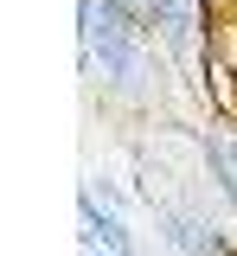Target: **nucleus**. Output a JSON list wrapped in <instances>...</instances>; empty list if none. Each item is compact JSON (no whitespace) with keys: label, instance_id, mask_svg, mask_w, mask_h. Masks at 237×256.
<instances>
[{"label":"nucleus","instance_id":"nucleus-3","mask_svg":"<svg viewBox=\"0 0 237 256\" xmlns=\"http://www.w3.org/2000/svg\"><path fill=\"white\" fill-rule=\"evenodd\" d=\"M84 244H90V250L102 244L109 256H135V230L116 218V212H102L96 192H84Z\"/></svg>","mask_w":237,"mask_h":256},{"label":"nucleus","instance_id":"nucleus-5","mask_svg":"<svg viewBox=\"0 0 237 256\" xmlns=\"http://www.w3.org/2000/svg\"><path fill=\"white\" fill-rule=\"evenodd\" d=\"M116 6H122L141 32H160V26H167V13L180 6V0H116Z\"/></svg>","mask_w":237,"mask_h":256},{"label":"nucleus","instance_id":"nucleus-2","mask_svg":"<svg viewBox=\"0 0 237 256\" xmlns=\"http://www.w3.org/2000/svg\"><path fill=\"white\" fill-rule=\"evenodd\" d=\"M160 224H167V244H173V250H186V256H224V237H218L205 218H192V212L160 205Z\"/></svg>","mask_w":237,"mask_h":256},{"label":"nucleus","instance_id":"nucleus-6","mask_svg":"<svg viewBox=\"0 0 237 256\" xmlns=\"http://www.w3.org/2000/svg\"><path fill=\"white\" fill-rule=\"evenodd\" d=\"M231 26H237V6H231Z\"/></svg>","mask_w":237,"mask_h":256},{"label":"nucleus","instance_id":"nucleus-4","mask_svg":"<svg viewBox=\"0 0 237 256\" xmlns=\"http://www.w3.org/2000/svg\"><path fill=\"white\" fill-rule=\"evenodd\" d=\"M205 160H212V173H218V186H224V198L237 205V128H231V122L205 128Z\"/></svg>","mask_w":237,"mask_h":256},{"label":"nucleus","instance_id":"nucleus-1","mask_svg":"<svg viewBox=\"0 0 237 256\" xmlns=\"http://www.w3.org/2000/svg\"><path fill=\"white\" fill-rule=\"evenodd\" d=\"M77 45L84 77L102 109H148L154 102V32H141L116 0H77Z\"/></svg>","mask_w":237,"mask_h":256}]
</instances>
